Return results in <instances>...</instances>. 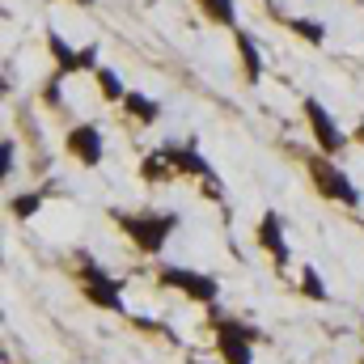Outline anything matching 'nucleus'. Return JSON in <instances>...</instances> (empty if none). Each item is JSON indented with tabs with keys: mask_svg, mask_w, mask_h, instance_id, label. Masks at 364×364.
I'll use <instances>...</instances> for the list:
<instances>
[{
	"mask_svg": "<svg viewBox=\"0 0 364 364\" xmlns=\"http://www.w3.org/2000/svg\"><path fill=\"white\" fill-rule=\"evenodd\" d=\"M73 4H81V9H90V4H93V0H73Z\"/></svg>",
	"mask_w": 364,
	"mask_h": 364,
	"instance_id": "23",
	"label": "nucleus"
},
{
	"mask_svg": "<svg viewBox=\"0 0 364 364\" xmlns=\"http://www.w3.org/2000/svg\"><path fill=\"white\" fill-rule=\"evenodd\" d=\"M157 279L166 284V288H174L182 292L186 301H195V305H216L220 301V279L208 272H195V267H174V263H166V267H157Z\"/></svg>",
	"mask_w": 364,
	"mask_h": 364,
	"instance_id": "4",
	"label": "nucleus"
},
{
	"mask_svg": "<svg viewBox=\"0 0 364 364\" xmlns=\"http://www.w3.org/2000/svg\"><path fill=\"white\" fill-rule=\"evenodd\" d=\"M47 51H51V60H55V73H64V77L81 73V64H77V51H81V47H68V43H64V34L47 30Z\"/></svg>",
	"mask_w": 364,
	"mask_h": 364,
	"instance_id": "12",
	"label": "nucleus"
},
{
	"mask_svg": "<svg viewBox=\"0 0 364 364\" xmlns=\"http://www.w3.org/2000/svg\"><path fill=\"white\" fill-rule=\"evenodd\" d=\"M81 292H85V301H90L93 309H106V314H127V301H123V279H114V275L106 272V267H97L93 259L81 263Z\"/></svg>",
	"mask_w": 364,
	"mask_h": 364,
	"instance_id": "5",
	"label": "nucleus"
},
{
	"mask_svg": "<svg viewBox=\"0 0 364 364\" xmlns=\"http://www.w3.org/2000/svg\"><path fill=\"white\" fill-rule=\"evenodd\" d=\"M43 102H47V106H64V73H51V77H47Z\"/></svg>",
	"mask_w": 364,
	"mask_h": 364,
	"instance_id": "19",
	"label": "nucleus"
},
{
	"mask_svg": "<svg viewBox=\"0 0 364 364\" xmlns=\"http://www.w3.org/2000/svg\"><path fill=\"white\" fill-rule=\"evenodd\" d=\"M93 81H97V93H102V102H110V106H123V97H127V85H123V77H119L114 68H97V73H93Z\"/></svg>",
	"mask_w": 364,
	"mask_h": 364,
	"instance_id": "15",
	"label": "nucleus"
},
{
	"mask_svg": "<svg viewBox=\"0 0 364 364\" xmlns=\"http://www.w3.org/2000/svg\"><path fill=\"white\" fill-rule=\"evenodd\" d=\"M212 331H216V356H220V364H255V343L263 339L259 326L212 309Z\"/></svg>",
	"mask_w": 364,
	"mask_h": 364,
	"instance_id": "2",
	"label": "nucleus"
},
{
	"mask_svg": "<svg viewBox=\"0 0 364 364\" xmlns=\"http://www.w3.org/2000/svg\"><path fill=\"white\" fill-rule=\"evenodd\" d=\"M288 30H292L296 38H305V47H322V43H326V26L314 21V17H288Z\"/></svg>",
	"mask_w": 364,
	"mask_h": 364,
	"instance_id": "16",
	"label": "nucleus"
},
{
	"mask_svg": "<svg viewBox=\"0 0 364 364\" xmlns=\"http://www.w3.org/2000/svg\"><path fill=\"white\" fill-rule=\"evenodd\" d=\"M166 149V157H170V166L178 170V178L186 174V178H203L208 182V195L216 199L220 191H216V174H212V166H208V157L195 149V144H161Z\"/></svg>",
	"mask_w": 364,
	"mask_h": 364,
	"instance_id": "8",
	"label": "nucleus"
},
{
	"mask_svg": "<svg viewBox=\"0 0 364 364\" xmlns=\"http://www.w3.org/2000/svg\"><path fill=\"white\" fill-rule=\"evenodd\" d=\"M255 242L272 255V263L279 267V272L288 267L292 250H288V233H284V216H279V212H263V216H259V225H255Z\"/></svg>",
	"mask_w": 364,
	"mask_h": 364,
	"instance_id": "9",
	"label": "nucleus"
},
{
	"mask_svg": "<svg viewBox=\"0 0 364 364\" xmlns=\"http://www.w3.org/2000/svg\"><path fill=\"white\" fill-rule=\"evenodd\" d=\"M114 216V225H119V233L136 246V255H161L166 250V242L178 233V212H110Z\"/></svg>",
	"mask_w": 364,
	"mask_h": 364,
	"instance_id": "1",
	"label": "nucleus"
},
{
	"mask_svg": "<svg viewBox=\"0 0 364 364\" xmlns=\"http://www.w3.org/2000/svg\"><path fill=\"white\" fill-rule=\"evenodd\" d=\"M64 149H68V157H73L77 166H85V170H97L102 157H106V140H102L97 123H77V127L64 136Z\"/></svg>",
	"mask_w": 364,
	"mask_h": 364,
	"instance_id": "7",
	"label": "nucleus"
},
{
	"mask_svg": "<svg viewBox=\"0 0 364 364\" xmlns=\"http://www.w3.org/2000/svg\"><path fill=\"white\" fill-rule=\"evenodd\" d=\"M43 191H21V195H13L9 199V212L17 216V220H30V216H38V208H43Z\"/></svg>",
	"mask_w": 364,
	"mask_h": 364,
	"instance_id": "17",
	"label": "nucleus"
},
{
	"mask_svg": "<svg viewBox=\"0 0 364 364\" xmlns=\"http://www.w3.org/2000/svg\"><path fill=\"white\" fill-rule=\"evenodd\" d=\"M305 170H309V178H314V186H318L322 199H335V203H343V208H360V186L348 178L326 153H314V157L305 161Z\"/></svg>",
	"mask_w": 364,
	"mask_h": 364,
	"instance_id": "3",
	"label": "nucleus"
},
{
	"mask_svg": "<svg viewBox=\"0 0 364 364\" xmlns=\"http://www.w3.org/2000/svg\"><path fill=\"white\" fill-rule=\"evenodd\" d=\"M77 64H81V73H97V43H85L77 51Z\"/></svg>",
	"mask_w": 364,
	"mask_h": 364,
	"instance_id": "21",
	"label": "nucleus"
},
{
	"mask_svg": "<svg viewBox=\"0 0 364 364\" xmlns=\"http://www.w3.org/2000/svg\"><path fill=\"white\" fill-rule=\"evenodd\" d=\"M195 9H199L212 26L237 30V0H195Z\"/></svg>",
	"mask_w": 364,
	"mask_h": 364,
	"instance_id": "13",
	"label": "nucleus"
},
{
	"mask_svg": "<svg viewBox=\"0 0 364 364\" xmlns=\"http://www.w3.org/2000/svg\"><path fill=\"white\" fill-rule=\"evenodd\" d=\"M301 292H305L309 301H322V305L331 301V292H326V284H322V275L314 272V267H305V272H301Z\"/></svg>",
	"mask_w": 364,
	"mask_h": 364,
	"instance_id": "18",
	"label": "nucleus"
},
{
	"mask_svg": "<svg viewBox=\"0 0 364 364\" xmlns=\"http://www.w3.org/2000/svg\"><path fill=\"white\" fill-rule=\"evenodd\" d=\"M123 110H127L140 127H153V123L161 119V102H157V97H149V93H140V90H127V97H123Z\"/></svg>",
	"mask_w": 364,
	"mask_h": 364,
	"instance_id": "11",
	"label": "nucleus"
},
{
	"mask_svg": "<svg viewBox=\"0 0 364 364\" xmlns=\"http://www.w3.org/2000/svg\"><path fill=\"white\" fill-rule=\"evenodd\" d=\"M301 110H305V123H309V132H314V144H318L326 157H339V153L348 149V132L335 123V114H331L318 97H305Z\"/></svg>",
	"mask_w": 364,
	"mask_h": 364,
	"instance_id": "6",
	"label": "nucleus"
},
{
	"mask_svg": "<svg viewBox=\"0 0 364 364\" xmlns=\"http://www.w3.org/2000/svg\"><path fill=\"white\" fill-rule=\"evenodd\" d=\"M13 170H17V144L4 136V140H0V174H4V182L13 178Z\"/></svg>",
	"mask_w": 364,
	"mask_h": 364,
	"instance_id": "20",
	"label": "nucleus"
},
{
	"mask_svg": "<svg viewBox=\"0 0 364 364\" xmlns=\"http://www.w3.org/2000/svg\"><path fill=\"white\" fill-rule=\"evenodd\" d=\"M352 140H360V144H364V123H356V132H352Z\"/></svg>",
	"mask_w": 364,
	"mask_h": 364,
	"instance_id": "22",
	"label": "nucleus"
},
{
	"mask_svg": "<svg viewBox=\"0 0 364 364\" xmlns=\"http://www.w3.org/2000/svg\"><path fill=\"white\" fill-rule=\"evenodd\" d=\"M233 43H237V60H242V77H246V85H255V81H263V51H259V38L250 34V30H233Z\"/></svg>",
	"mask_w": 364,
	"mask_h": 364,
	"instance_id": "10",
	"label": "nucleus"
},
{
	"mask_svg": "<svg viewBox=\"0 0 364 364\" xmlns=\"http://www.w3.org/2000/svg\"><path fill=\"white\" fill-rule=\"evenodd\" d=\"M360 364H364V360H360Z\"/></svg>",
	"mask_w": 364,
	"mask_h": 364,
	"instance_id": "24",
	"label": "nucleus"
},
{
	"mask_svg": "<svg viewBox=\"0 0 364 364\" xmlns=\"http://www.w3.org/2000/svg\"><path fill=\"white\" fill-rule=\"evenodd\" d=\"M170 178H178V170L170 166V157H166V149H153L144 161H140V182H170Z\"/></svg>",
	"mask_w": 364,
	"mask_h": 364,
	"instance_id": "14",
	"label": "nucleus"
}]
</instances>
